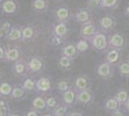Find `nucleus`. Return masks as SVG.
I'll list each match as a JSON object with an SVG mask.
<instances>
[{
	"mask_svg": "<svg viewBox=\"0 0 129 116\" xmlns=\"http://www.w3.org/2000/svg\"><path fill=\"white\" fill-rule=\"evenodd\" d=\"M27 75H38L44 69L43 58L39 55H31L26 59Z\"/></svg>",
	"mask_w": 129,
	"mask_h": 116,
	"instance_id": "nucleus-1",
	"label": "nucleus"
},
{
	"mask_svg": "<svg viewBox=\"0 0 129 116\" xmlns=\"http://www.w3.org/2000/svg\"><path fill=\"white\" fill-rule=\"evenodd\" d=\"M19 11V4L16 0H4L0 6V13L7 17H16Z\"/></svg>",
	"mask_w": 129,
	"mask_h": 116,
	"instance_id": "nucleus-2",
	"label": "nucleus"
},
{
	"mask_svg": "<svg viewBox=\"0 0 129 116\" xmlns=\"http://www.w3.org/2000/svg\"><path fill=\"white\" fill-rule=\"evenodd\" d=\"M72 17L73 16H72L70 8L66 4L58 6L54 10V18L56 22H67L68 23Z\"/></svg>",
	"mask_w": 129,
	"mask_h": 116,
	"instance_id": "nucleus-3",
	"label": "nucleus"
},
{
	"mask_svg": "<svg viewBox=\"0 0 129 116\" xmlns=\"http://www.w3.org/2000/svg\"><path fill=\"white\" fill-rule=\"evenodd\" d=\"M90 44L97 51H105L109 47L108 44V37L102 32H97L92 38L89 41Z\"/></svg>",
	"mask_w": 129,
	"mask_h": 116,
	"instance_id": "nucleus-4",
	"label": "nucleus"
},
{
	"mask_svg": "<svg viewBox=\"0 0 129 116\" xmlns=\"http://www.w3.org/2000/svg\"><path fill=\"white\" fill-rule=\"evenodd\" d=\"M22 51L19 47L16 44L14 45H7L5 47V57L4 63H14L21 58Z\"/></svg>",
	"mask_w": 129,
	"mask_h": 116,
	"instance_id": "nucleus-5",
	"label": "nucleus"
},
{
	"mask_svg": "<svg viewBox=\"0 0 129 116\" xmlns=\"http://www.w3.org/2000/svg\"><path fill=\"white\" fill-rule=\"evenodd\" d=\"M98 28L92 21H90L85 24H82L79 30V35L81 38L90 41L95 34L98 32Z\"/></svg>",
	"mask_w": 129,
	"mask_h": 116,
	"instance_id": "nucleus-6",
	"label": "nucleus"
},
{
	"mask_svg": "<svg viewBox=\"0 0 129 116\" xmlns=\"http://www.w3.org/2000/svg\"><path fill=\"white\" fill-rule=\"evenodd\" d=\"M73 20L79 24H85L88 22L91 21V9L85 7V8H80L77 9L73 15Z\"/></svg>",
	"mask_w": 129,
	"mask_h": 116,
	"instance_id": "nucleus-7",
	"label": "nucleus"
},
{
	"mask_svg": "<svg viewBox=\"0 0 129 116\" xmlns=\"http://www.w3.org/2000/svg\"><path fill=\"white\" fill-rule=\"evenodd\" d=\"M22 27L23 25L16 24L13 25L9 31V33L6 35L5 40L10 43H19L22 40Z\"/></svg>",
	"mask_w": 129,
	"mask_h": 116,
	"instance_id": "nucleus-8",
	"label": "nucleus"
},
{
	"mask_svg": "<svg viewBox=\"0 0 129 116\" xmlns=\"http://www.w3.org/2000/svg\"><path fill=\"white\" fill-rule=\"evenodd\" d=\"M52 89V84L50 78L46 77H42L36 79V91L40 94L45 95Z\"/></svg>",
	"mask_w": 129,
	"mask_h": 116,
	"instance_id": "nucleus-9",
	"label": "nucleus"
},
{
	"mask_svg": "<svg viewBox=\"0 0 129 116\" xmlns=\"http://www.w3.org/2000/svg\"><path fill=\"white\" fill-rule=\"evenodd\" d=\"M69 31H70V28L68 26L67 22H56L52 25V35L56 38L64 40V38L69 34Z\"/></svg>",
	"mask_w": 129,
	"mask_h": 116,
	"instance_id": "nucleus-10",
	"label": "nucleus"
},
{
	"mask_svg": "<svg viewBox=\"0 0 129 116\" xmlns=\"http://www.w3.org/2000/svg\"><path fill=\"white\" fill-rule=\"evenodd\" d=\"M117 25L116 17L112 15H106L99 19V26L104 32H110L115 29Z\"/></svg>",
	"mask_w": 129,
	"mask_h": 116,
	"instance_id": "nucleus-11",
	"label": "nucleus"
},
{
	"mask_svg": "<svg viewBox=\"0 0 129 116\" xmlns=\"http://www.w3.org/2000/svg\"><path fill=\"white\" fill-rule=\"evenodd\" d=\"M93 93L90 89L76 91V104L78 105H90L93 101Z\"/></svg>",
	"mask_w": 129,
	"mask_h": 116,
	"instance_id": "nucleus-12",
	"label": "nucleus"
},
{
	"mask_svg": "<svg viewBox=\"0 0 129 116\" xmlns=\"http://www.w3.org/2000/svg\"><path fill=\"white\" fill-rule=\"evenodd\" d=\"M108 44L111 49H119L121 50L125 44V39L120 33H113L108 37Z\"/></svg>",
	"mask_w": 129,
	"mask_h": 116,
	"instance_id": "nucleus-13",
	"label": "nucleus"
},
{
	"mask_svg": "<svg viewBox=\"0 0 129 116\" xmlns=\"http://www.w3.org/2000/svg\"><path fill=\"white\" fill-rule=\"evenodd\" d=\"M96 74L98 77H102L104 79L112 77H113V65L108 63L107 61H104L97 66Z\"/></svg>",
	"mask_w": 129,
	"mask_h": 116,
	"instance_id": "nucleus-14",
	"label": "nucleus"
},
{
	"mask_svg": "<svg viewBox=\"0 0 129 116\" xmlns=\"http://www.w3.org/2000/svg\"><path fill=\"white\" fill-rule=\"evenodd\" d=\"M39 34V31L37 29V26L33 25V24H27L23 25L22 27V43H25L28 41H31L34 38L37 37Z\"/></svg>",
	"mask_w": 129,
	"mask_h": 116,
	"instance_id": "nucleus-15",
	"label": "nucleus"
},
{
	"mask_svg": "<svg viewBox=\"0 0 129 116\" xmlns=\"http://www.w3.org/2000/svg\"><path fill=\"white\" fill-rule=\"evenodd\" d=\"M12 72L18 77H25L27 76V64L26 60L23 58H19L17 61L13 63Z\"/></svg>",
	"mask_w": 129,
	"mask_h": 116,
	"instance_id": "nucleus-16",
	"label": "nucleus"
},
{
	"mask_svg": "<svg viewBox=\"0 0 129 116\" xmlns=\"http://www.w3.org/2000/svg\"><path fill=\"white\" fill-rule=\"evenodd\" d=\"M121 59V50L119 49H110L106 53L105 61L110 63L111 65H118L119 61Z\"/></svg>",
	"mask_w": 129,
	"mask_h": 116,
	"instance_id": "nucleus-17",
	"label": "nucleus"
},
{
	"mask_svg": "<svg viewBox=\"0 0 129 116\" xmlns=\"http://www.w3.org/2000/svg\"><path fill=\"white\" fill-rule=\"evenodd\" d=\"M31 107L41 111V112H45L46 111V100L45 96L43 94L35 96L31 101Z\"/></svg>",
	"mask_w": 129,
	"mask_h": 116,
	"instance_id": "nucleus-18",
	"label": "nucleus"
},
{
	"mask_svg": "<svg viewBox=\"0 0 129 116\" xmlns=\"http://www.w3.org/2000/svg\"><path fill=\"white\" fill-rule=\"evenodd\" d=\"M61 97H62V102L67 105H69L70 107L76 104V91L73 88V86L64 93H61Z\"/></svg>",
	"mask_w": 129,
	"mask_h": 116,
	"instance_id": "nucleus-19",
	"label": "nucleus"
},
{
	"mask_svg": "<svg viewBox=\"0 0 129 116\" xmlns=\"http://www.w3.org/2000/svg\"><path fill=\"white\" fill-rule=\"evenodd\" d=\"M48 0H32L31 1V9L34 13L43 14L48 10Z\"/></svg>",
	"mask_w": 129,
	"mask_h": 116,
	"instance_id": "nucleus-20",
	"label": "nucleus"
},
{
	"mask_svg": "<svg viewBox=\"0 0 129 116\" xmlns=\"http://www.w3.org/2000/svg\"><path fill=\"white\" fill-rule=\"evenodd\" d=\"M61 55L68 56L70 58H74L78 55V50L75 47V43H69V44H64L60 50Z\"/></svg>",
	"mask_w": 129,
	"mask_h": 116,
	"instance_id": "nucleus-21",
	"label": "nucleus"
},
{
	"mask_svg": "<svg viewBox=\"0 0 129 116\" xmlns=\"http://www.w3.org/2000/svg\"><path fill=\"white\" fill-rule=\"evenodd\" d=\"M73 88L75 91L90 89V80L86 76H78L73 81Z\"/></svg>",
	"mask_w": 129,
	"mask_h": 116,
	"instance_id": "nucleus-22",
	"label": "nucleus"
},
{
	"mask_svg": "<svg viewBox=\"0 0 129 116\" xmlns=\"http://www.w3.org/2000/svg\"><path fill=\"white\" fill-rule=\"evenodd\" d=\"M27 92L26 90L22 87L21 84H16L14 85L13 87V91H12L11 95H10V98L14 101H22V100L25 99V96H26Z\"/></svg>",
	"mask_w": 129,
	"mask_h": 116,
	"instance_id": "nucleus-23",
	"label": "nucleus"
},
{
	"mask_svg": "<svg viewBox=\"0 0 129 116\" xmlns=\"http://www.w3.org/2000/svg\"><path fill=\"white\" fill-rule=\"evenodd\" d=\"M21 85L22 87L26 90L27 93L36 91V79H34L32 77H27V76L22 77Z\"/></svg>",
	"mask_w": 129,
	"mask_h": 116,
	"instance_id": "nucleus-24",
	"label": "nucleus"
},
{
	"mask_svg": "<svg viewBox=\"0 0 129 116\" xmlns=\"http://www.w3.org/2000/svg\"><path fill=\"white\" fill-rule=\"evenodd\" d=\"M72 61H73L72 58H70V57L64 55H61L57 59V66H58L59 69L64 70V71L70 70L71 69V65H72Z\"/></svg>",
	"mask_w": 129,
	"mask_h": 116,
	"instance_id": "nucleus-25",
	"label": "nucleus"
},
{
	"mask_svg": "<svg viewBox=\"0 0 129 116\" xmlns=\"http://www.w3.org/2000/svg\"><path fill=\"white\" fill-rule=\"evenodd\" d=\"M120 106H121V105L116 100L115 97H111V98L107 99L106 102H105V104H104L105 109L108 111H110V112H111V111L118 110V109L120 108Z\"/></svg>",
	"mask_w": 129,
	"mask_h": 116,
	"instance_id": "nucleus-26",
	"label": "nucleus"
},
{
	"mask_svg": "<svg viewBox=\"0 0 129 116\" xmlns=\"http://www.w3.org/2000/svg\"><path fill=\"white\" fill-rule=\"evenodd\" d=\"M69 109H70V106L62 102V103H59L58 105L51 112L55 116H67L69 114Z\"/></svg>",
	"mask_w": 129,
	"mask_h": 116,
	"instance_id": "nucleus-27",
	"label": "nucleus"
},
{
	"mask_svg": "<svg viewBox=\"0 0 129 116\" xmlns=\"http://www.w3.org/2000/svg\"><path fill=\"white\" fill-rule=\"evenodd\" d=\"M90 45H91L90 42L88 40H85V39L83 38L79 39V40H77L75 42V47L79 53H85V52H87L89 50V49H90Z\"/></svg>",
	"mask_w": 129,
	"mask_h": 116,
	"instance_id": "nucleus-28",
	"label": "nucleus"
},
{
	"mask_svg": "<svg viewBox=\"0 0 129 116\" xmlns=\"http://www.w3.org/2000/svg\"><path fill=\"white\" fill-rule=\"evenodd\" d=\"M114 97L116 98V100L118 101L120 105H124V104L126 103L127 99L129 98V93L124 88H120L117 91V93L115 94Z\"/></svg>",
	"mask_w": 129,
	"mask_h": 116,
	"instance_id": "nucleus-29",
	"label": "nucleus"
},
{
	"mask_svg": "<svg viewBox=\"0 0 129 116\" xmlns=\"http://www.w3.org/2000/svg\"><path fill=\"white\" fill-rule=\"evenodd\" d=\"M120 3V0H101L99 8L101 9H110L113 10L118 8Z\"/></svg>",
	"mask_w": 129,
	"mask_h": 116,
	"instance_id": "nucleus-30",
	"label": "nucleus"
},
{
	"mask_svg": "<svg viewBox=\"0 0 129 116\" xmlns=\"http://www.w3.org/2000/svg\"><path fill=\"white\" fill-rule=\"evenodd\" d=\"M72 86L73 85H71L68 79L64 78V79H60L59 81L57 82V84H56V90L58 92H60V93H64L67 90L71 88Z\"/></svg>",
	"mask_w": 129,
	"mask_h": 116,
	"instance_id": "nucleus-31",
	"label": "nucleus"
},
{
	"mask_svg": "<svg viewBox=\"0 0 129 116\" xmlns=\"http://www.w3.org/2000/svg\"><path fill=\"white\" fill-rule=\"evenodd\" d=\"M45 100H46V111H52L59 104L57 98L54 96H51V95L45 96Z\"/></svg>",
	"mask_w": 129,
	"mask_h": 116,
	"instance_id": "nucleus-32",
	"label": "nucleus"
},
{
	"mask_svg": "<svg viewBox=\"0 0 129 116\" xmlns=\"http://www.w3.org/2000/svg\"><path fill=\"white\" fill-rule=\"evenodd\" d=\"M13 85L9 82H1L0 83V95L1 96H7L10 97L12 91H13Z\"/></svg>",
	"mask_w": 129,
	"mask_h": 116,
	"instance_id": "nucleus-33",
	"label": "nucleus"
},
{
	"mask_svg": "<svg viewBox=\"0 0 129 116\" xmlns=\"http://www.w3.org/2000/svg\"><path fill=\"white\" fill-rule=\"evenodd\" d=\"M118 73L121 77H129V62H121L118 64Z\"/></svg>",
	"mask_w": 129,
	"mask_h": 116,
	"instance_id": "nucleus-34",
	"label": "nucleus"
},
{
	"mask_svg": "<svg viewBox=\"0 0 129 116\" xmlns=\"http://www.w3.org/2000/svg\"><path fill=\"white\" fill-rule=\"evenodd\" d=\"M10 107L5 100L0 98V116H8L10 113Z\"/></svg>",
	"mask_w": 129,
	"mask_h": 116,
	"instance_id": "nucleus-35",
	"label": "nucleus"
},
{
	"mask_svg": "<svg viewBox=\"0 0 129 116\" xmlns=\"http://www.w3.org/2000/svg\"><path fill=\"white\" fill-rule=\"evenodd\" d=\"M43 115V112H41V111L37 110V109H35V108H29L28 110H26L24 112V114L23 116H42Z\"/></svg>",
	"mask_w": 129,
	"mask_h": 116,
	"instance_id": "nucleus-36",
	"label": "nucleus"
},
{
	"mask_svg": "<svg viewBox=\"0 0 129 116\" xmlns=\"http://www.w3.org/2000/svg\"><path fill=\"white\" fill-rule=\"evenodd\" d=\"M101 3V0H87V7L90 9L99 8Z\"/></svg>",
	"mask_w": 129,
	"mask_h": 116,
	"instance_id": "nucleus-37",
	"label": "nucleus"
},
{
	"mask_svg": "<svg viewBox=\"0 0 129 116\" xmlns=\"http://www.w3.org/2000/svg\"><path fill=\"white\" fill-rule=\"evenodd\" d=\"M4 57H5V47L0 44V62H4Z\"/></svg>",
	"mask_w": 129,
	"mask_h": 116,
	"instance_id": "nucleus-38",
	"label": "nucleus"
},
{
	"mask_svg": "<svg viewBox=\"0 0 129 116\" xmlns=\"http://www.w3.org/2000/svg\"><path fill=\"white\" fill-rule=\"evenodd\" d=\"M109 116H126V115H125L124 112H122V111L120 110V108H119V109H118V110L111 111Z\"/></svg>",
	"mask_w": 129,
	"mask_h": 116,
	"instance_id": "nucleus-39",
	"label": "nucleus"
},
{
	"mask_svg": "<svg viewBox=\"0 0 129 116\" xmlns=\"http://www.w3.org/2000/svg\"><path fill=\"white\" fill-rule=\"evenodd\" d=\"M5 37H6V32L4 31V29L2 28V26L0 25V43H1L2 40H5Z\"/></svg>",
	"mask_w": 129,
	"mask_h": 116,
	"instance_id": "nucleus-40",
	"label": "nucleus"
},
{
	"mask_svg": "<svg viewBox=\"0 0 129 116\" xmlns=\"http://www.w3.org/2000/svg\"><path fill=\"white\" fill-rule=\"evenodd\" d=\"M67 116H84V114L80 111H72V112H69V114Z\"/></svg>",
	"mask_w": 129,
	"mask_h": 116,
	"instance_id": "nucleus-41",
	"label": "nucleus"
},
{
	"mask_svg": "<svg viewBox=\"0 0 129 116\" xmlns=\"http://www.w3.org/2000/svg\"><path fill=\"white\" fill-rule=\"evenodd\" d=\"M42 116H55V115H54L51 111H45V112H43V115Z\"/></svg>",
	"mask_w": 129,
	"mask_h": 116,
	"instance_id": "nucleus-42",
	"label": "nucleus"
},
{
	"mask_svg": "<svg viewBox=\"0 0 129 116\" xmlns=\"http://www.w3.org/2000/svg\"><path fill=\"white\" fill-rule=\"evenodd\" d=\"M124 15H125L126 17H129V5L125 7V9H124Z\"/></svg>",
	"mask_w": 129,
	"mask_h": 116,
	"instance_id": "nucleus-43",
	"label": "nucleus"
},
{
	"mask_svg": "<svg viewBox=\"0 0 129 116\" xmlns=\"http://www.w3.org/2000/svg\"><path fill=\"white\" fill-rule=\"evenodd\" d=\"M124 107H125V109L127 111H129V98L127 99V101H126V103L124 104Z\"/></svg>",
	"mask_w": 129,
	"mask_h": 116,
	"instance_id": "nucleus-44",
	"label": "nucleus"
},
{
	"mask_svg": "<svg viewBox=\"0 0 129 116\" xmlns=\"http://www.w3.org/2000/svg\"><path fill=\"white\" fill-rule=\"evenodd\" d=\"M8 116H21V115H19L18 113H16V112H10L8 114Z\"/></svg>",
	"mask_w": 129,
	"mask_h": 116,
	"instance_id": "nucleus-45",
	"label": "nucleus"
},
{
	"mask_svg": "<svg viewBox=\"0 0 129 116\" xmlns=\"http://www.w3.org/2000/svg\"><path fill=\"white\" fill-rule=\"evenodd\" d=\"M3 2H4V0H0V6L3 4Z\"/></svg>",
	"mask_w": 129,
	"mask_h": 116,
	"instance_id": "nucleus-46",
	"label": "nucleus"
},
{
	"mask_svg": "<svg viewBox=\"0 0 129 116\" xmlns=\"http://www.w3.org/2000/svg\"><path fill=\"white\" fill-rule=\"evenodd\" d=\"M53 1H56V2H60V1H63V0H53Z\"/></svg>",
	"mask_w": 129,
	"mask_h": 116,
	"instance_id": "nucleus-47",
	"label": "nucleus"
},
{
	"mask_svg": "<svg viewBox=\"0 0 129 116\" xmlns=\"http://www.w3.org/2000/svg\"><path fill=\"white\" fill-rule=\"evenodd\" d=\"M127 61H128V62H129V56H128V59H127Z\"/></svg>",
	"mask_w": 129,
	"mask_h": 116,
	"instance_id": "nucleus-48",
	"label": "nucleus"
},
{
	"mask_svg": "<svg viewBox=\"0 0 129 116\" xmlns=\"http://www.w3.org/2000/svg\"><path fill=\"white\" fill-rule=\"evenodd\" d=\"M1 97H2V96H1V95H0V98H1Z\"/></svg>",
	"mask_w": 129,
	"mask_h": 116,
	"instance_id": "nucleus-49",
	"label": "nucleus"
}]
</instances>
